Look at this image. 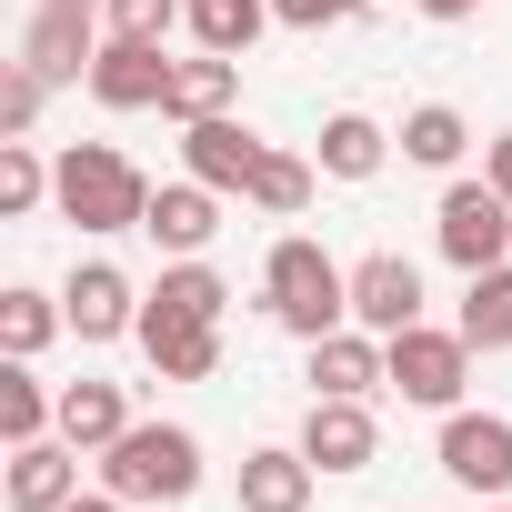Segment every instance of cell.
<instances>
[{"instance_id":"cell-1","label":"cell","mask_w":512,"mask_h":512,"mask_svg":"<svg viewBox=\"0 0 512 512\" xmlns=\"http://www.w3.org/2000/svg\"><path fill=\"white\" fill-rule=\"evenodd\" d=\"M262 302H272V322L282 332H302V342H322V332H342L352 322V272L332 262L322 241H272V262H262Z\"/></svg>"},{"instance_id":"cell-2","label":"cell","mask_w":512,"mask_h":512,"mask_svg":"<svg viewBox=\"0 0 512 512\" xmlns=\"http://www.w3.org/2000/svg\"><path fill=\"white\" fill-rule=\"evenodd\" d=\"M51 201H61V221H81V231H141L151 181H141L111 141H71L61 171H51Z\"/></svg>"},{"instance_id":"cell-3","label":"cell","mask_w":512,"mask_h":512,"mask_svg":"<svg viewBox=\"0 0 512 512\" xmlns=\"http://www.w3.org/2000/svg\"><path fill=\"white\" fill-rule=\"evenodd\" d=\"M101 492H121V502H191L201 492V442L181 422H131L101 452Z\"/></svg>"},{"instance_id":"cell-4","label":"cell","mask_w":512,"mask_h":512,"mask_svg":"<svg viewBox=\"0 0 512 512\" xmlns=\"http://www.w3.org/2000/svg\"><path fill=\"white\" fill-rule=\"evenodd\" d=\"M382 352H392V392H402V402H422V412H462V382H472V342H462V332L412 322V332H392Z\"/></svg>"},{"instance_id":"cell-5","label":"cell","mask_w":512,"mask_h":512,"mask_svg":"<svg viewBox=\"0 0 512 512\" xmlns=\"http://www.w3.org/2000/svg\"><path fill=\"white\" fill-rule=\"evenodd\" d=\"M432 231H442V262L472 282V272H492L502 251H512V201H502L492 181H452L442 211H432Z\"/></svg>"},{"instance_id":"cell-6","label":"cell","mask_w":512,"mask_h":512,"mask_svg":"<svg viewBox=\"0 0 512 512\" xmlns=\"http://www.w3.org/2000/svg\"><path fill=\"white\" fill-rule=\"evenodd\" d=\"M442 472L472 502H512V422L502 412H442Z\"/></svg>"},{"instance_id":"cell-7","label":"cell","mask_w":512,"mask_h":512,"mask_svg":"<svg viewBox=\"0 0 512 512\" xmlns=\"http://www.w3.org/2000/svg\"><path fill=\"white\" fill-rule=\"evenodd\" d=\"M91 101L101 111H161L171 101V61H161V41H101V61H91Z\"/></svg>"},{"instance_id":"cell-8","label":"cell","mask_w":512,"mask_h":512,"mask_svg":"<svg viewBox=\"0 0 512 512\" xmlns=\"http://www.w3.org/2000/svg\"><path fill=\"white\" fill-rule=\"evenodd\" d=\"M302 452H312L322 472H372V452H382V422H372V402L312 392V412H302Z\"/></svg>"},{"instance_id":"cell-9","label":"cell","mask_w":512,"mask_h":512,"mask_svg":"<svg viewBox=\"0 0 512 512\" xmlns=\"http://www.w3.org/2000/svg\"><path fill=\"white\" fill-rule=\"evenodd\" d=\"M352 322L382 332V342L422 322V272L402 262V251H372V262H352Z\"/></svg>"},{"instance_id":"cell-10","label":"cell","mask_w":512,"mask_h":512,"mask_svg":"<svg viewBox=\"0 0 512 512\" xmlns=\"http://www.w3.org/2000/svg\"><path fill=\"white\" fill-rule=\"evenodd\" d=\"M21 61H31L41 81H91V61H101L91 11H61V0H41V11H31V31H21Z\"/></svg>"},{"instance_id":"cell-11","label":"cell","mask_w":512,"mask_h":512,"mask_svg":"<svg viewBox=\"0 0 512 512\" xmlns=\"http://www.w3.org/2000/svg\"><path fill=\"white\" fill-rule=\"evenodd\" d=\"M141 231L171 251V262H191V251H211V231H221V191L211 181H161L151 211H141Z\"/></svg>"},{"instance_id":"cell-12","label":"cell","mask_w":512,"mask_h":512,"mask_svg":"<svg viewBox=\"0 0 512 512\" xmlns=\"http://www.w3.org/2000/svg\"><path fill=\"white\" fill-rule=\"evenodd\" d=\"M0 482H11V512H61L71 492H81V442H11V472H0Z\"/></svg>"},{"instance_id":"cell-13","label":"cell","mask_w":512,"mask_h":512,"mask_svg":"<svg viewBox=\"0 0 512 512\" xmlns=\"http://www.w3.org/2000/svg\"><path fill=\"white\" fill-rule=\"evenodd\" d=\"M61 312H71V332H81V342H121V332H141V292H131L111 262H81V272H71V292H61Z\"/></svg>"},{"instance_id":"cell-14","label":"cell","mask_w":512,"mask_h":512,"mask_svg":"<svg viewBox=\"0 0 512 512\" xmlns=\"http://www.w3.org/2000/svg\"><path fill=\"white\" fill-rule=\"evenodd\" d=\"M392 382V352H382V332H322L312 342V392H342V402H372Z\"/></svg>"},{"instance_id":"cell-15","label":"cell","mask_w":512,"mask_h":512,"mask_svg":"<svg viewBox=\"0 0 512 512\" xmlns=\"http://www.w3.org/2000/svg\"><path fill=\"white\" fill-rule=\"evenodd\" d=\"M181 161H191V181H211V191H251V171L272 161V141H251V131L221 111V121H191Z\"/></svg>"},{"instance_id":"cell-16","label":"cell","mask_w":512,"mask_h":512,"mask_svg":"<svg viewBox=\"0 0 512 512\" xmlns=\"http://www.w3.org/2000/svg\"><path fill=\"white\" fill-rule=\"evenodd\" d=\"M312 482H322V462L312 452H241V512H312Z\"/></svg>"},{"instance_id":"cell-17","label":"cell","mask_w":512,"mask_h":512,"mask_svg":"<svg viewBox=\"0 0 512 512\" xmlns=\"http://www.w3.org/2000/svg\"><path fill=\"white\" fill-rule=\"evenodd\" d=\"M221 302H231V282L201 262V251H191V262H171L161 282H151V302H141V322H221Z\"/></svg>"},{"instance_id":"cell-18","label":"cell","mask_w":512,"mask_h":512,"mask_svg":"<svg viewBox=\"0 0 512 512\" xmlns=\"http://www.w3.org/2000/svg\"><path fill=\"white\" fill-rule=\"evenodd\" d=\"M231 91H241V61H231V51H201V61H171V101H161V111L191 131V121H221Z\"/></svg>"},{"instance_id":"cell-19","label":"cell","mask_w":512,"mask_h":512,"mask_svg":"<svg viewBox=\"0 0 512 512\" xmlns=\"http://www.w3.org/2000/svg\"><path fill=\"white\" fill-rule=\"evenodd\" d=\"M141 352L161 382H211L221 372V322H141Z\"/></svg>"},{"instance_id":"cell-20","label":"cell","mask_w":512,"mask_h":512,"mask_svg":"<svg viewBox=\"0 0 512 512\" xmlns=\"http://www.w3.org/2000/svg\"><path fill=\"white\" fill-rule=\"evenodd\" d=\"M131 432V402H121V382H71L61 392V442H81V452H111Z\"/></svg>"},{"instance_id":"cell-21","label":"cell","mask_w":512,"mask_h":512,"mask_svg":"<svg viewBox=\"0 0 512 512\" xmlns=\"http://www.w3.org/2000/svg\"><path fill=\"white\" fill-rule=\"evenodd\" d=\"M472 352H512V262H492V272H472V292H462V322H452Z\"/></svg>"},{"instance_id":"cell-22","label":"cell","mask_w":512,"mask_h":512,"mask_svg":"<svg viewBox=\"0 0 512 512\" xmlns=\"http://www.w3.org/2000/svg\"><path fill=\"white\" fill-rule=\"evenodd\" d=\"M181 21H191V41L201 51H251V41H262V21H272V0H181Z\"/></svg>"},{"instance_id":"cell-23","label":"cell","mask_w":512,"mask_h":512,"mask_svg":"<svg viewBox=\"0 0 512 512\" xmlns=\"http://www.w3.org/2000/svg\"><path fill=\"white\" fill-rule=\"evenodd\" d=\"M382 151H392L382 121H362V111H332V121H322V171H332V181H372Z\"/></svg>"},{"instance_id":"cell-24","label":"cell","mask_w":512,"mask_h":512,"mask_svg":"<svg viewBox=\"0 0 512 512\" xmlns=\"http://www.w3.org/2000/svg\"><path fill=\"white\" fill-rule=\"evenodd\" d=\"M41 432H61V392H41L31 362H11L0 372V442H41Z\"/></svg>"},{"instance_id":"cell-25","label":"cell","mask_w":512,"mask_h":512,"mask_svg":"<svg viewBox=\"0 0 512 512\" xmlns=\"http://www.w3.org/2000/svg\"><path fill=\"white\" fill-rule=\"evenodd\" d=\"M462 141H472V131H462V111H452V101H422V111L402 121V161H422V171H452V161H462Z\"/></svg>"},{"instance_id":"cell-26","label":"cell","mask_w":512,"mask_h":512,"mask_svg":"<svg viewBox=\"0 0 512 512\" xmlns=\"http://www.w3.org/2000/svg\"><path fill=\"white\" fill-rule=\"evenodd\" d=\"M61 322H71V312H61L51 292H0V352H11V362H31Z\"/></svg>"},{"instance_id":"cell-27","label":"cell","mask_w":512,"mask_h":512,"mask_svg":"<svg viewBox=\"0 0 512 512\" xmlns=\"http://www.w3.org/2000/svg\"><path fill=\"white\" fill-rule=\"evenodd\" d=\"M251 211H272V221H292L302 201H312V161H292V151H272L262 171H251V191H241Z\"/></svg>"},{"instance_id":"cell-28","label":"cell","mask_w":512,"mask_h":512,"mask_svg":"<svg viewBox=\"0 0 512 512\" xmlns=\"http://www.w3.org/2000/svg\"><path fill=\"white\" fill-rule=\"evenodd\" d=\"M51 201V171H41V151L31 141H0V211H11V221H31Z\"/></svg>"},{"instance_id":"cell-29","label":"cell","mask_w":512,"mask_h":512,"mask_svg":"<svg viewBox=\"0 0 512 512\" xmlns=\"http://www.w3.org/2000/svg\"><path fill=\"white\" fill-rule=\"evenodd\" d=\"M41 71L31 61H11V71H0V141H31V121H41Z\"/></svg>"},{"instance_id":"cell-30","label":"cell","mask_w":512,"mask_h":512,"mask_svg":"<svg viewBox=\"0 0 512 512\" xmlns=\"http://www.w3.org/2000/svg\"><path fill=\"white\" fill-rule=\"evenodd\" d=\"M101 21H111L121 41H171V21H181V0H101Z\"/></svg>"},{"instance_id":"cell-31","label":"cell","mask_w":512,"mask_h":512,"mask_svg":"<svg viewBox=\"0 0 512 512\" xmlns=\"http://www.w3.org/2000/svg\"><path fill=\"white\" fill-rule=\"evenodd\" d=\"M362 0H272V21L282 31H332V21H352Z\"/></svg>"},{"instance_id":"cell-32","label":"cell","mask_w":512,"mask_h":512,"mask_svg":"<svg viewBox=\"0 0 512 512\" xmlns=\"http://www.w3.org/2000/svg\"><path fill=\"white\" fill-rule=\"evenodd\" d=\"M482 181H492V191H502V201H512V131H502V141H492V151H482Z\"/></svg>"},{"instance_id":"cell-33","label":"cell","mask_w":512,"mask_h":512,"mask_svg":"<svg viewBox=\"0 0 512 512\" xmlns=\"http://www.w3.org/2000/svg\"><path fill=\"white\" fill-rule=\"evenodd\" d=\"M61 512H131V502H121V492H71Z\"/></svg>"},{"instance_id":"cell-34","label":"cell","mask_w":512,"mask_h":512,"mask_svg":"<svg viewBox=\"0 0 512 512\" xmlns=\"http://www.w3.org/2000/svg\"><path fill=\"white\" fill-rule=\"evenodd\" d=\"M422 21H462V11H482V0H412Z\"/></svg>"},{"instance_id":"cell-35","label":"cell","mask_w":512,"mask_h":512,"mask_svg":"<svg viewBox=\"0 0 512 512\" xmlns=\"http://www.w3.org/2000/svg\"><path fill=\"white\" fill-rule=\"evenodd\" d=\"M61 11H101V0H61Z\"/></svg>"},{"instance_id":"cell-36","label":"cell","mask_w":512,"mask_h":512,"mask_svg":"<svg viewBox=\"0 0 512 512\" xmlns=\"http://www.w3.org/2000/svg\"><path fill=\"white\" fill-rule=\"evenodd\" d=\"M472 512H512V502H472Z\"/></svg>"}]
</instances>
